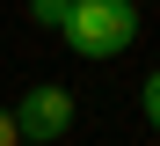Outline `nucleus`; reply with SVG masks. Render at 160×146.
Here are the masks:
<instances>
[{
    "label": "nucleus",
    "mask_w": 160,
    "mask_h": 146,
    "mask_svg": "<svg viewBox=\"0 0 160 146\" xmlns=\"http://www.w3.org/2000/svg\"><path fill=\"white\" fill-rule=\"evenodd\" d=\"M58 44L73 58H88V66L124 58L131 44H138V0H73L66 22H58Z\"/></svg>",
    "instance_id": "obj_1"
},
{
    "label": "nucleus",
    "mask_w": 160,
    "mask_h": 146,
    "mask_svg": "<svg viewBox=\"0 0 160 146\" xmlns=\"http://www.w3.org/2000/svg\"><path fill=\"white\" fill-rule=\"evenodd\" d=\"M22 146H29V139H22Z\"/></svg>",
    "instance_id": "obj_6"
},
{
    "label": "nucleus",
    "mask_w": 160,
    "mask_h": 146,
    "mask_svg": "<svg viewBox=\"0 0 160 146\" xmlns=\"http://www.w3.org/2000/svg\"><path fill=\"white\" fill-rule=\"evenodd\" d=\"M8 117H15V132L29 139V146H51V139H66V132H73V117H80V110H73V95H66L58 80H37Z\"/></svg>",
    "instance_id": "obj_2"
},
{
    "label": "nucleus",
    "mask_w": 160,
    "mask_h": 146,
    "mask_svg": "<svg viewBox=\"0 0 160 146\" xmlns=\"http://www.w3.org/2000/svg\"><path fill=\"white\" fill-rule=\"evenodd\" d=\"M0 146H22V132H15V117L0 110Z\"/></svg>",
    "instance_id": "obj_5"
},
{
    "label": "nucleus",
    "mask_w": 160,
    "mask_h": 146,
    "mask_svg": "<svg viewBox=\"0 0 160 146\" xmlns=\"http://www.w3.org/2000/svg\"><path fill=\"white\" fill-rule=\"evenodd\" d=\"M66 8H73V0H29V22H44V29H58V22H66Z\"/></svg>",
    "instance_id": "obj_4"
},
{
    "label": "nucleus",
    "mask_w": 160,
    "mask_h": 146,
    "mask_svg": "<svg viewBox=\"0 0 160 146\" xmlns=\"http://www.w3.org/2000/svg\"><path fill=\"white\" fill-rule=\"evenodd\" d=\"M138 110H146V124L160 132V66H153V73H146V88H138Z\"/></svg>",
    "instance_id": "obj_3"
}]
</instances>
